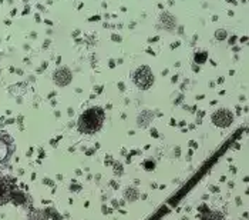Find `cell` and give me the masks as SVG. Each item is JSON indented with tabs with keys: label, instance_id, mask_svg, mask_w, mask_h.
<instances>
[{
	"label": "cell",
	"instance_id": "3957f363",
	"mask_svg": "<svg viewBox=\"0 0 249 220\" xmlns=\"http://www.w3.org/2000/svg\"><path fill=\"white\" fill-rule=\"evenodd\" d=\"M212 120L216 126H221V127H227L232 123V115H231L228 110H219L216 113H213Z\"/></svg>",
	"mask_w": 249,
	"mask_h": 220
},
{
	"label": "cell",
	"instance_id": "7a4b0ae2",
	"mask_svg": "<svg viewBox=\"0 0 249 220\" xmlns=\"http://www.w3.org/2000/svg\"><path fill=\"white\" fill-rule=\"evenodd\" d=\"M135 84L141 89H148L153 84L154 78L151 70L148 67H140L134 75Z\"/></svg>",
	"mask_w": 249,
	"mask_h": 220
},
{
	"label": "cell",
	"instance_id": "277c9868",
	"mask_svg": "<svg viewBox=\"0 0 249 220\" xmlns=\"http://www.w3.org/2000/svg\"><path fill=\"white\" fill-rule=\"evenodd\" d=\"M10 199H12V186L9 180L0 178V204L7 203Z\"/></svg>",
	"mask_w": 249,
	"mask_h": 220
},
{
	"label": "cell",
	"instance_id": "6da1fadb",
	"mask_svg": "<svg viewBox=\"0 0 249 220\" xmlns=\"http://www.w3.org/2000/svg\"><path fill=\"white\" fill-rule=\"evenodd\" d=\"M104 123V110L100 107H91L86 110L78 119V130L86 135L96 133Z\"/></svg>",
	"mask_w": 249,
	"mask_h": 220
},
{
	"label": "cell",
	"instance_id": "5b68a950",
	"mask_svg": "<svg viewBox=\"0 0 249 220\" xmlns=\"http://www.w3.org/2000/svg\"><path fill=\"white\" fill-rule=\"evenodd\" d=\"M71 79V76H70V73L66 70V69H63V70H58L57 73H56V81L57 83H61V84H67L69 81Z\"/></svg>",
	"mask_w": 249,
	"mask_h": 220
}]
</instances>
